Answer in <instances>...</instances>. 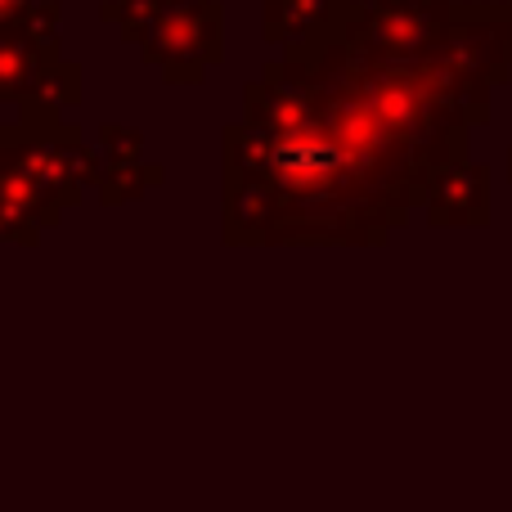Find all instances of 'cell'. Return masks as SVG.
Returning <instances> with one entry per match:
<instances>
[{
	"instance_id": "6da1fadb",
	"label": "cell",
	"mask_w": 512,
	"mask_h": 512,
	"mask_svg": "<svg viewBox=\"0 0 512 512\" xmlns=\"http://www.w3.org/2000/svg\"><path fill=\"white\" fill-rule=\"evenodd\" d=\"M495 86L441 50L387 59L364 36L360 0L333 32L265 63L243 86V122L221 131L225 176H252L279 198V243H387L432 180L468 158L490 122Z\"/></svg>"
},
{
	"instance_id": "7a4b0ae2",
	"label": "cell",
	"mask_w": 512,
	"mask_h": 512,
	"mask_svg": "<svg viewBox=\"0 0 512 512\" xmlns=\"http://www.w3.org/2000/svg\"><path fill=\"white\" fill-rule=\"evenodd\" d=\"M140 54L176 86H198L225 59V5L221 0H180L144 36Z\"/></svg>"
},
{
	"instance_id": "3957f363",
	"label": "cell",
	"mask_w": 512,
	"mask_h": 512,
	"mask_svg": "<svg viewBox=\"0 0 512 512\" xmlns=\"http://www.w3.org/2000/svg\"><path fill=\"white\" fill-rule=\"evenodd\" d=\"M441 54L463 72L508 86L512 81V0H454Z\"/></svg>"
},
{
	"instance_id": "277c9868",
	"label": "cell",
	"mask_w": 512,
	"mask_h": 512,
	"mask_svg": "<svg viewBox=\"0 0 512 512\" xmlns=\"http://www.w3.org/2000/svg\"><path fill=\"white\" fill-rule=\"evenodd\" d=\"M364 36L387 59H427L441 50L454 0H360Z\"/></svg>"
},
{
	"instance_id": "5b68a950",
	"label": "cell",
	"mask_w": 512,
	"mask_h": 512,
	"mask_svg": "<svg viewBox=\"0 0 512 512\" xmlns=\"http://www.w3.org/2000/svg\"><path fill=\"white\" fill-rule=\"evenodd\" d=\"M432 225H490V167L463 158L432 180L423 203Z\"/></svg>"
},
{
	"instance_id": "8992f818",
	"label": "cell",
	"mask_w": 512,
	"mask_h": 512,
	"mask_svg": "<svg viewBox=\"0 0 512 512\" xmlns=\"http://www.w3.org/2000/svg\"><path fill=\"white\" fill-rule=\"evenodd\" d=\"M279 198L270 185L252 176H225V207H221V230L230 248H256L270 243L274 225H279Z\"/></svg>"
},
{
	"instance_id": "52a82bcc",
	"label": "cell",
	"mask_w": 512,
	"mask_h": 512,
	"mask_svg": "<svg viewBox=\"0 0 512 512\" xmlns=\"http://www.w3.org/2000/svg\"><path fill=\"white\" fill-rule=\"evenodd\" d=\"M346 5L351 0H261V36L270 45H279L283 54L301 50V45L319 41L324 32H333Z\"/></svg>"
},
{
	"instance_id": "ba28073f",
	"label": "cell",
	"mask_w": 512,
	"mask_h": 512,
	"mask_svg": "<svg viewBox=\"0 0 512 512\" xmlns=\"http://www.w3.org/2000/svg\"><path fill=\"white\" fill-rule=\"evenodd\" d=\"M54 54H59V45H36L14 23H0V104H18V108L32 104Z\"/></svg>"
},
{
	"instance_id": "9c48e42d",
	"label": "cell",
	"mask_w": 512,
	"mask_h": 512,
	"mask_svg": "<svg viewBox=\"0 0 512 512\" xmlns=\"http://www.w3.org/2000/svg\"><path fill=\"white\" fill-rule=\"evenodd\" d=\"M167 171L158 162H104V176H99V203L108 207H122V203H135L144 189L162 185Z\"/></svg>"
},
{
	"instance_id": "30bf717a",
	"label": "cell",
	"mask_w": 512,
	"mask_h": 512,
	"mask_svg": "<svg viewBox=\"0 0 512 512\" xmlns=\"http://www.w3.org/2000/svg\"><path fill=\"white\" fill-rule=\"evenodd\" d=\"M176 5H180V0H108V5H99V18L117 23L122 41L144 45V36H149Z\"/></svg>"
},
{
	"instance_id": "8fae6325",
	"label": "cell",
	"mask_w": 512,
	"mask_h": 512,
	"mask_svg": "<svg viewBox=\"0 0 512 512\" xmlns=\"http://www.w3.org/2000/svg\"><path fill=\"white\" fill-rule=\"evenodd\" d=\"M59 23H63V5H59V0H32V5L14 18L18 32H27L36 45H54V41H59Z\"/></svg>"
},
{
	"instance_id": "7c38bea8",
	"label": "cell",
	"mask_w": 512,
	"mask_h": 512,
	"mask_svg": "<svg viewBox=\"0 0 512 512\" xmlns=\"http://www.w3.org/2000/svg\"><path fill=\"white\" fill-rule=\"evenodd\" d=\"M99 153H104V162H144V135L131 126L104 122L99 126Z\"/></svg>"
},
{
	"instance_id": "4fadbf2b",
	"label": "cell",
	"mask_w": 512,
	"mask_h": 512,
	"mask_svg": "<svg viewBox=\"0 0 512 512\" xmlns=\"http://www.w3.org/2000/svg\"><path fill=\"white\" fill-rule=\"evenodd\" d=\"M41 234H45L41 221H32L23 207H14L5 194H0V243H23V248H32Z\"/></svg>"
},
{
	"instance_id": "5bb4252c",
	"label": "cell",
	"mask_w": 512,
	"mask_h": 512,
	"mask_svg": "<svg viewBox=\"0 0 512 512\" xmlns=\"http://www.w3.org/2000/svg\"><path fill=\"white\" fill-rule=\"evenodd\" d=\"M27 5H32V0H0V23H14Z\"/></svg>"
},
{
	"instance_id": "9a60e30c",
	"label": "cell",
	"mask_w": 512,
	"mask_h": 512,
	"mask_svg": "<svg viewBox=\"0 0 512 512\" xmlns=\"http://www.w3.org/2000/svg\"><path fill=\"white\" fill-rule=\"evenodd\" d=\"M5 149H9V140H5V122H0V167H5Z\"/></svg>"
},
{
	"instance_id": "2e32d148",
	"label": "cell",
	"mask_w": 512,
	"mask_h": 512,
	"mask_svg": "<svg viewBox=\"0 0 512 512\" xmlns=\"http://www.w3.org/2000/svg\"><path fill=\"white\" fill-rule=\"evenodd\" d=\"M508 180H512V149H508Z\"/></svg>"
}]
</instances>
